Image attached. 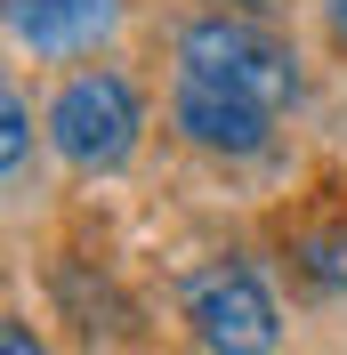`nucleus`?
<instances>
[{"label": "nucleus", "mask_w": 347, "mask_h": 355, "mask_svg": "<svg viewBox=\"0 0 347 355\" xmlns=\"http://www.w3.org/2000/svg\"><path fill=\"white\" fill-rule=\"evenodd\" d=\"M121 17V0H8V33L33 57H81Z\"/></svg>", "instance_id": "5"}, {"label": "nucleus", "mask_w": 347, "mask_h": 355, "mask_svg": "<svg viewBox=\"0 0 347 355\" xmlns=\"http://www.w3.org/2000/svg\"><path fill=\"white\" fill-rule=\"evenodd\" d=\"M178 73H194V81L226 89V97H251V105H266V113L299 105V57H291V41L266 33L259 17H226V8L194 17L178 33Z\"/></svg>", "instance_id": "1"}, {"label": "nucleus", "mask_w": 347, "mask_h": 355, "mask_svg": "<svg viewBox=\"0 0 347 355\" xmlns=\"http://www.w3.org/2000/svg\"><path fill=\"white\" fill-rule=\"evenodd\" d=\"M186 323H194L202 355H275L282 347V307L259 283V266L218 259L186 283Z\"/></svg>", "instance_id": "3"}, {"label": "nucleus", "mask_w": 347, "mask_h": 355, "mask_svg": "<svg viewBox=\"0 0 347 355\" xmlns=\"http://www.w3.org/2000/svg\"><path fill=\"white\" fill-rule=\"evenodd\" d=\"M323 33H331V41L347 49V0H323Z\"/></svg>", "instance_id": "8"}, {"label": "nucleus", "mask_w": 347, "mask_h": 355, "mask_svg": "<svg viewBox=\"0 0 347 355\" xmlns=\"http://www.w3.org/2000/svg\"><path fill=\"white\" fill-rule=\"evenodd\" d=\"M275 121L282 113L251 105V97H226V89L194 81V73H178L170 81V130L194 146V154H218V162H259L275 146Z\"/></svg>", "instance_id": "4"}, {"label": "nucleus", "mask_w": 347, "mask_h": 355, "mask_svg": "<svg viewBox=\"0 0 347 355\" xmlns=\"http://www.w3.org/2000/svg\"><path fill=\"white\" fill-rule=\"evenodd\" d=\"M0 355H49V347L33 339V323H0Z\"/></svg>", "instance_id": "7"}, {"label": "nucleus", "mask_w": 347, "mask_h": 355, "mask_svg": "<svg viewBox=\"0 0 347 355\" xmlns=\"http://www.w3.org/2000/svg\"><path fill=\"white\" fill-rule=\"evenodd\" d=\"M137 130H146V97H137L130 73H113V65L73 73V81L49 97V146H57V162H73L81 178H113L137 154Z\"/></svg>", "instance_id": "2"}, {"label": "nucleus", "mask_w": 347, "mask_h": 355, "mask_svg": "<svg viewBox=\"0 0 347 355\" xmlns=\"http://www.w3.org/2000/svg\"><path fill=\"white\" fill-rule=\"evenodd\" d=\"M24 154H33V113H24V89L0 97V170L8 186H24Z\"/></svg>", "instance_id": "6"}]
</instances>
